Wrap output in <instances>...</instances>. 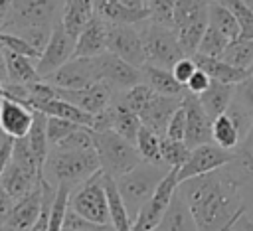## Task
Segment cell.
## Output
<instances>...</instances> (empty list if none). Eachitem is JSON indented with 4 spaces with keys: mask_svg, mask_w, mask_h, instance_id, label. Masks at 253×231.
<instances>
[{
    "mask_svg": "<svg viewBox=\"0 0 253 231\" xmlns=\"http://www.w3.org/2000/svg\"><path fill=\"white\" fill-rule=\"evenodd\" d=\"M227 168V166H225ZM200 231H221L245 215L241 188L229 170H213L180 182Z\"/></svg>",
    "mask_w": 253,
    "mask_h": 231,
    "instance_id": "1",
    "label": "cell"
},
{
    "mask_svg": "<svg viewBox=\"0 0 253 231\" xmlns=\"http://www.w3.org/2000/svg\"><path fill=\"white\" fill-rule=\"evenodd\" d=\"M101 170V162L97 156V150H67L53 146L47 152L45 164H43V180L51 186L67 184L71 188H77L87 178H91L95 172Z\"/></svg>",
    "mask_w": 253,
    "mask_h": 231,
    "instance_id": "2",
    "label": "cell"
},
{
    "mask_svg": "<svg viewBox=\"0 0 253 231\" xmlns=\"http://www.w3.org/2000/svg\"><path fill=\"white\" fill-rule=\"evenodd\" d=\"M168 170L170 168H166L162 164H152V162L142 160L136 168H132L130 172L117 178V186H119L121 195L126 203V209L132 217V223H134L136 213L152 197V193L156 192L158 184L164 180Z\"/></svg>",
    "mask_w": 253,
    "mask_h": 231,
    "instance_id": "3",
    "label": "cell"
},
{
    "mask_svg": "<svg viewBox=\"0 0 253 231\" xmlns=\"http://www.w3.org/2000/svg\"><path fill=\"white\" fill-rule=\"evenodd\" d=\"M95 150L101 162V170L115 180L142 162L136 144L128 142L115 130H95Z\"/></svg>",
    "mask_w": 253,
    "mask_h": 231,
    "instance_id": "4",
    "label": "cell"
},
{
    "mask_svg": "<svg viewBox=\"0 0 253 231\" xmlns=\"http://www.w3.org/2000/svg\"><path fill=\"white\" fill-rule=\"evenodd\" d=\"M138 28H140L148 65L172 69V65L176 61L186 57L172 26H162V24H156L152 20H146V22L138 24Z\"/></svg>",
    "mask_w": 253,
    "mask_h": 231,
    "instance_id": "5",
    "label": "cell"
},
{
    "mask_svg": "<svg viewBox=\"0 0 253 231\" xmlns=\"http://www.w3.org/2000/svg\"><path fill=\"white\" fill-rule=\"evenodd\" d=\"M69 207L77 211L81 217L95 221V223H111L109 205H107V192H105V172L99 170L83 184L69 197Z\"/></svg>",
    "mask_w": 253,
    "mask_h": 231,
    "instance_id": "6",
    "label": "cell"
},
{
    "mask_svg": "<svg viewBox=\"0 0 253 231\" xmlns=\"http://www.w3.org/2000/svg\"><path fill=\"white\" fill-rule=\"evenodd\" d=\"M63 0H14L4 32H20L30 26H55Z\"/></svg>",
    "mask_w": 253,
    "mask_h": 231,
    "instance_id": "7",
    "label": "cell"
},
{
    "mask_svg": "<svg viewBox=\"0 0 253 231\" xmlns=\"http://www.w3.org/2000/svg\"><path fill=\"white\" fill-rule=\"evenodd\" d=\"M178 186H180L178 168H170L168 174L164 176V180L158 184V188L152 193V197L136 213L134 223H132V231H154L160 225V221H162V217H164V213H166V209H168Z\"/></svg>",
    "mask_w": 253,
    "mask_h": 231,
    "instance_id": "8",
    "label": "cell"
},
{
    "mask_svg": "<svg viewBox=\"0 0 253 231\" xmlns=\"http://www.w3.org/2000/svg\"><path fill=\"white\" fill-rule=\"evenodd\" d=\"M231 160H233L231 150H225L217 146L215 142L200 144L190 150L188 160L178 168V182H184V180H190V178H196V176H202L213 170H221Z\"/></svg>",
    "mask_w": 253,
    "mask_h": 231,
    "instance_id": "9",
    "label": "cell"
},
{
    "mask_svg": "<svg viewBox=\"0 0 253 231\" xmlns=\"http://www.w3.org/2000/svg\"><path fill=\"white\" fill-rule=\"evenodd\" d=\"M107 51L119 55L126 63L134 67H144L146 65V53H144V43L140 36V28L130 26V24H109V41H107Z\"/></svg>",
    "mask_w": 253,
    "mask_h": 231,
    "instance_id": "10",
    "label": "cell"
},
{
    "mask_svg": "<svg viewBox=\"0 0 253 231\" xmlns=\"http://www.w3.org/2000/svg\"><path fill=\"white\" fill-rule=\"evenodd\" d=\"M43 79L57 89H85L99 81L95 57H71Z\"/></svg>",
    "mask_w": 253,
    "mask_h": 231,
    "instance_id": "11",
    "label": "cell"
},
{
    "mask_svg": "<svg viewBox=\"0 0 253 231\" xmlns=\"http://www.w3.org/2000/svg\"><path fill=\"white\" fill-rule=\"evenodd\" d=\"M95 67H97L99 81L109 83L113 89L125 91L136 83H142V69L126 63L125 59H121L119 55H115L111 51L97 55Z\"/></svg>",
    "mask_w": 253,
    "mask_h": 231,
    "instance_id": "12",
    "label": "cell"
},
{
    "mask_svg": "<svg viewBox=\"0 0 253 231\" xmlns=\"http://www.w3.org/2000/svg\"><path fill=\"white\" fill-rule=\"evenodd\" d=\"M73 51H75V38H71L65 32V28L61 26V20H57L55 26H53V32H51V38H49L47 45L43 47L42 55L36 59L38 73L42 77H47L57 67L67 63L73 57Z\"/></svg>",
    "mask_w": 253,
    "mask_h": 231,
    "instance_id": "13",
    "label": "cell"
},
{
    "mask_svg": "<svg viewBox=\"0 0 253 231\" xmlns=\"http://www.w3.org/2000/svg\"><path fill=\"white\" fill-rule=\"evenodd\" d=\"M182 105L186 109V136L184 142L192 150L200 144L211 142V116L204 111L198 95L186 93L182 99Z\"/></svg>",
    "mask_w": 253,
    "mask_h": 231,
    "instance_id": "14",
    "label": "cell"
},
{
    "mask_svg": "<svg viewBox=\"0 0 253 231\" xmlns=\"http://www.w3.org/2000/svg\"><path fill=\"white\" fill-rule=\"evenodd\" d=\"M113 91L115 89L105 81H97L85 89H57L55 87L57 97L73 103L75 107H79L91 115L105 111L113 103Z\"/></svg>",
    "mask_w": 253,
    "mask_h": 231,
    "instance_id": "15",
    "label": "cell"
},
{
    "mask_svg": "<svg viewBox=\"0 0 253 231\" xmlns=\"http://www.w3.org/2000/svg\"><path fill=\"white\" fill-rule=\"evenodd\" d=\"M36 118V111L30 109L24 103H18L14 99L2 97L0 103V128L12 138H24L28 136L32 124Z\"/></svg>",
    "mask_w": 253,
    "mask_h": 231,
    "instance_id": "16",
    "label": "cell"
},
{
    "mask_svg": "<svg viewBox=\"0 0 253 231\" xmlns=\"http://www.w3.org/2000/svg\"><path fill=\"white\" fill-rule=\"evenodd\" d=\"M182 99L184 97H170V95L152 93V97L148 99V103L144 105V109L138 115L140 120H142V124L148 126V128H152L160 136H164L172 115L182 105Z\"/></svg>",
    "mask_w": 253,
    "mask_h": 231,
    "instance_id": "17",
    "label": "cell"
},
{
    "mask_svg": "<svg viewBox=\"0 0 253 231\" xmlns=\"http://www.w3.org/2000/svg\"><path fill=\"white\" fill-rule=\"evenodd\" d=\"M42 201H43V186L40 184L30 193L16 199V203L10 211V215L6 217L4 225L12 231H30L32 225L36 223L40 211H42Z\"/></svg>",
    "mask_w": 253,
    "mask_h": 231,
    "instance_id": "18",
    "label": "cell"
},
{
    "mask_svg": "<svg viewBox=\"0 0 253 231\" xmlns=\"http://www.w3.org/2000/svg\"><path fill=\"white\" fill-rule=\"evenodd\" d=\"M107 41H109V24L103 18L95 16L87 24V28L77 36L73 57H97L107 51Z\"/></svg>",
    "mask_w": 253,
    "mask_h": 231,
    "instance_id": "19",
    "label": "cell"
},
{
    "mask_svg": "<svg viewBox=\"0 0 253 231\" xmlns=\"http://www.w3.org/2000/svg\"><path fill=\"white\" fill-rule=\"evenodd\" d=\"M42 180H43V178H42L40 174H36V172H32V170L24 168L22 164H18V162H14V160L10 158L6 170H4V174H2V178H0V186H2L14 199H20V197H24L26 193H30L34 188H38V186L42 184Z\"/></svg>",
    "mask_w": 253,
    "mask_h": 231,
    "instance_id": "20",
    "label": "cell"
},
{
    "mask_svg": "<svg viewBox=\"0 0 253 231\" xmlns=\"http://www.w3.org/2000/svg\"><path fill=\"white\" fill-rule=\"evenodd\" d=\"M95 12L99 18H103L111 26H117V24L136 26L150 20V14L146 8H132L119 0H95Z\"/></svg>",
    "mask_w": 253,
    "mask_h": 231,
    "instance_id": "21",
    "label": "cell"
},
{
    "mask_svg": "<svg viewBox=\"0 0 253 231\" xmlns=\"http://www.w3.org/2000/svg\"><path fill=\"white\" fill-rule=\"evenodd\" d=\"M95 16V0H63L59 20L65 32L77 39V36L87 28V24Z\"/></svg>",
    "mask_w": 253,
    "mask_h": 231,
    "instance_id": "22",
    "label": "cell"
},
{
    "mask_svg": "<svg viewBox=\"0 0 253 231\" xmlns=\"http://www.w3.org/2000/svg\"><path fill=\"white\" fill-rule=\"evenodd\" d=\"M156 229L158 231H200L198 223L194 219V213H192L184 193L180 192V188L176 190V193Z\"/></svg>",
    "mask_w": 253,
    "mask_h": 231,
    "instance_id": "23",
    "label": "cell"
},
{
    "mask_svg": "<svg viewBox=\"0 0 253 231\" xmlns=\"http://www.w3.org/2000/svg\"><path fill=\"white\" fill-rule=\"evenodd\" d=\"M227 170L237 180L241 192L243 188H253V126L233 150V160L227 164Z\"/></svg>",
    "mask_w": 253,
    "mask_h": 231,
    "instance_id": "24",
    "label": "cell"
},
{
    "mask_svg": "<svg viewBox=\"0 0 253 231\" xmlns=\"http://www.w3.org/2000/svg\"><path fill=\"white\" fill-rule=\"evenodd\" d=\"M192 59L196 61V65L200 69H204L211 79L215 81H221V83H231V85H237L241 83L249 71L245 69H239L227 61H223L221 57H208V55H200V53H194Z\"/></svg>",
    "mask_w": 253,
    "mask_h": 231,
    "instance_id": "25",
    "label": "cell"
},
{
    "mask_svg": "<svg viewBox=\"0 0 253 231\" xmlns=\"http://www.w3.org/2000/svg\"><path fill=\"white\" fill-rule=\"evenodd\" d=\"M233 97H235V85L221 83V81H215V79H211V85L202 95H198L204 111L211 116V120L227 111Z\"/></svg>",
    "mask_w": 253,
    "mask_h": 231,
    "instance_id": "26",
    "label": "cell"
},
{
    "mask_svg": "<svg viewBox=\"0 0 253 231\" xmlns=\"http://www.w3.org/2000/svg\"><path fill=\"white\" fill-rule=\"evenodd\" d=\"M105 192H107V205H109V217L115 231H132V217L126 209V203L121 195V190L117 186V180L105 174Z\"/></svg>",
    "mask_w": 253,
    "mask_h": 231,
    "instance_id": "27",
    "label": "cell"
},
{
    "mask_svg": "<svg viewBox=\"0 0 253 231\" xmlns=\"http://www.w3.org/2000/svg\"><path fill=\"white\" fill-rule=\"evenodd\" d=\"M142 81L146 85H150V89L154 93L160 95H170V97H184L188 91L186 87L172 75L170 69L164 67H156V65H144L142 67Z\"/></svg>",
    "mask_w": 253,
    "mask_h": 231,
    "instance_id": "28",
    "label": "cell"
},
{
    "mask_svg": "<svg viewBox=\"0 0 253 231\" xmlns=\"http://www.w3.org/2000/svg\"><path fill=\"white\" fill-rule=\"evenodd\" d=\"M4 55H6V69H8V81L6 83L28 85V83H34V81L43 79L38 73L36 59L28 57V55L14 53L10 49H4Z\"/></svg>",
    "mask_w": 253,
    "mask_h": 231,
    "instance_id": "29",
    "label": "cell"
},
{
    "mask_svg": "<svg viewBox=\"0 0 253 231\" xmlns=\"http://www.w3.org/2000/svg\"><path fill=\"white\" fill-rule=\"evenodd\" d=\"M34 111H42V113H45L47 116H61V118L73 120V122L83 124V126H89V128L93 126V115H91V113H87V111L75 107L73 103H69V101L57 97V93H55L53 99H47V101L40 103Z\"/></svg>",
    "mask_w": 253,
    "mask_h": 231,
    "instance_id": "30",
    "label": "cell"
},
{
    "mask_svg": "<svg viewBox=\"0 0 253 231\" xmlns=\"http://www.w3.org/2000/svg\"><path fill=\"white\" fill-rule=\"evenodd\" d=\"M111 113H113V122H111V130H115L117 134H121L123 138H126L128 142H136V136H138V130L142 126V120L140 116L126 109L123 103L115 101L111 103Z\"/></svg>",
    "mask_w": 253,
    "mask_h": 231,
    "instance_id": "31",
    "label": "cell"
},
{
    "mask_svg": "<svg viewBox=\"0 0 253 231\" xmlns=\"http://www.w3.org/2000/svg\"><path fill=\"white\" fill-rule=\"evenodd\" d=\"M208 26L215 28L217 32H221L229 41L237 39L241 36V28H239L235 16L223 4H219L215 0H211L210 8H208Z\"/></svg>",
    "mask_w": 253,
    "mask_h": 231,
    "instance_id": "32",
    "label": "cell"
},
{
    "mask_svg": "<svg viewBox=\"0 0 253 231\" xmlns=\"http://www.w3.org/2000/svg\"><path fill=\"white\" fill-rule=\"evenodd\" d=\"M211 142H215L217 146H221L225 150H231V152L239 146L241 136H239L235 124L231 122V118L227 116V113L213 118V122H211Z\"/></svg>",
    "mask_w": 253,
    "mask_h": 231,
    "instance_id": "33",
    "label": "cell"
},
{
    "mask_svg": "<svg viewBox=\"0 0 253 231\" xmlns=\"http://www.w3.org/2000/svg\"><path fill=\"white\" fill-rule=\"evenodd\" d=\"M221 59L239 67V69H245L249 71L251 63H253V39L249 38H237V39H231L225 47V51L221 53Z\"/></svg>",
    "mask_w": 253,
    "mask_h": 231,
    "instance_id": "34",
    "label": "cell"
},
{
    "mask_svg": "<svg viewBox=\"0 0 253 231\" xmlns=\"http://www.w3.org/2000/svg\"><path fill=\"white\" fill-rule=\"evenodd\" d=\"M160 142H162V136L158 132H154L152 128L148 126H140L138 130V136H136V148H138V154L144 162H152V164H162V158H160ZM164 166V164H162Z\"/></svg>",
    "mask_w": 253,
    "mask_h": 231,
    "instance_id": "35",
    "label": "cell"
},
{
    "mask_svg": "<svg viewBox=\"0 0 253 231\" xmlns=\"http://www.w3.org/2000/svg\"><path fill=\"white\" fill-rule=\"evenodd\" d=\"M190 156V148L184 140H174L168 136H162L160 142V158L166 168H180Z\"/></svg>",
    "mask_w": 253,
    "mask_h": 231,
    "instance_id": "36",
    "label": "cell"
},
{
    "mask_svg": "<svg viewBox=\"0 0 253 231\" xmlns=\"http://www.w3.org/2000/svg\"><path fill=\"white\" fill-rule=\"evenodd\" d=\"M227 43H229V39L221 32H217L211 26H208L204 36H202V39H200V43H198V51L196 53L208 55V57H221V53L225 51Z\"/></svg>",
    "mask_w": 253,
    "mask_h": 231,
    "instance_id": "37",
    "label": "cell"
},
{
    "mask_svg": "<svg viewBox=\"0 0 253 231\" xmlns=\"http://www.w3.org/2000/svg\"><path fill=\"white\" fill-rule=\"evenodd\" d=\"M215 2L223 4L235 16V20L241 28V38L253 39V10L245 4V0H215Z\"/></svg>",
    "mask_w": 253,
    "mask_h": 231,
    "instance_id": "38",
    "label": "cell"
},
{
    "mask_svg": "<svg viewBox=\"0 0 253 231\" xmlns=\"http://www.w3.org/2000/svg\"><path fill=\"white\" fill-rule=\"evenodd\" d=\"M152 93H154V91L150 89V85H146V83L142 81V83H136V85L125 89L123 95H121V99H117V101L123 103L126 109L134 111L136 115H140V111L144 109V105L148 103V99L152 97Z\"/></svg>",
    "mask_w": 253,
    "mask_h": 231,
    "instance_id": "39",
    "label": "cell"
},
{
    "mask_svg": "<svg viewBox=\"0 0 253 231\" xmlns=\"http://www.w3.org/2000/svg\"><path fill=\"white\" fill-rule=\"evenodd\" d=\"M61 231H115L111 223H95L85 217H81L77 211L67 207L65 219H63V229Z\"/></svg>",
    "mask_w": 253,
    "mask_h": 231,
    "instance_id": "40",
    "label": "cell"
},
{
    "mask_svg": "<svg viewBox=\"0 0 253 231\" xmlns=\"http://www.w3.org/2000/svg\"><path fill=\"white\" fill-rule=\"evenodd\" d=\"M83 124H77L73 120L61 118V116H47V124H45V132H47V140L51 146H55L57 142H61L67 134H71L75 128H79Z\"/></svg>",
    "mask_w": 253,
    "mask_h": 231,
    "instance_id": "41",
    "label": "cell"
},
{
    "mask_svg": "<svg viewBox=\"0 0 253 231\" xmlns=\"http://www.w3.org/2000/svg\"><path fill=\"white\" fill-rule=\"evenodd\" d=\"M51 32H53V26H30V28H24L20 32H16L18 36H22L40 55L43 51V47L47 45L49 38H51ZM12 34V32H10Z\"/></svg>",
    "mask_w": 253,
    "mask_h": 231,
    "instance_id": "42",
    "label": "cell"
},
{
    "mask_svg": "<svg viewBox=\"0 0 253 231\" xmlns=\"http://www.w3.org/2000/svg\"><path fill=\"white\" fill-rule=\"evenodd\" d=\"M150 20L174 28V0H146Z\"/></svg>",
    "mask_w": 253,
    "mask_h": 231,
    "instance_id": "43",
    "label": "cell"
},
{
    "mask_svg": "<svg viewBox=\"0 0 253 231\" xmlns=\"http://www.w3.org/2000/svg\"><path fill=\"white\" fill-rule=\"evenodd\" d=\"M0 43L4 49H10L14 53H20V55H28L32 59H38L40 53L18 34H10V32H0Z\"/></svg>",
    "mask_w": 253,
    "mask_h": 231,
    "instance_id": "44",
    "label": "cell"
},
{
    "mask_svg": "<svg viewBox=\"0 0 253 231\" xmlns=\"http://www.w3.org/2000/svg\"><path fill=\"white\" fill-rule=\"evenodd\" d=\"M211 0H174V24L208 10Z\"/></svg>",
    "mask_w": 253,
    "mask_h": 231,
    "instance_id": "45",
    "label": "cell"
},
{
    "mask_svg": "<svg viewBox=\"0 0 253 231\" xmlns=\"http://www.w3.org/2000/svg\"><path fill=\"white\" fill-rule=\"evenodd\" d=\"M164 136L174 138V140H184V136H186V109H184V105H180L176 109V113L172 115Z\"/></svg>",
    "mask_w": 253,
    "mask_h": 231,
    "instance_id": "46",
    "label": "cell"
},
{
    "mask_svg": "<svg viewBox=\"0 0 253 231\" xmlns=\"http://www.w3.org/2000/svg\"><path fill=\"white\" fill-rule=\"evenodd\" d=\"M235 101H239L253 115V73H249L241 83L235 85Z\"/></svg>",
    "mask_w": 253,
    "mask_h": 231,
    "instance_id": "47",
    "label": "cell"
},
{
    "mask_svg": "<svg viewBox=\"0 0 253 231\" xmlns=\"http://www.w3.org/2000/svg\"><path fill=\"white\" fill-rule=\"evenodd\" d=\"M170 71H172V75H174V77H176V79L186 87V83L190 81V77L198 71V65H196V61H194L192 57H188V55H186V57H182L180 61H176V63L172 65V69H170Z\"/></svg>",
    "mask_w": 253,
    "mask_h": 231,
    "instance_id": "48",
    "label": "cell"
},
{
    "mask_svg": "<svg viewBox=\"0 0 253 231\" xmlns=\"http://www.w3.org/2000/svg\"><path fill=\"white\" fill-rule=\"evenodd\" d=\"M210 85H211V77H210L204 69L198 67V71H196V73L190 77V81L186 83V91L192 93V95H202Z\"/></svg>",
    "mask_w": 253,
    "mask_h": 231,
    "instance_id": "49",
    "label": "cell"
},
{
    "mask_svg": "<svg viewBox=\"0 0 253 231\" xmlns=\"http://www.w3.org/2000/svg\"><path fill=\"white\" fill-rule=\"evenodd\" d=\"M14 203H16V199L0 186V225H4V221H6V217L10 215Z\"/></svg>",
    "mask_w": 253,
    "mask_h": 231,
    "instance_id": "50",
    "label": "cell"
},
{
    "mask_svg": "<svg viewBox=\"0 0 253 231\" xmlns=\"http://www.w3.org/2000/svg\"><path fill=\"white\" fill-rule=\"evenodd\" d=\"M12 142H14V140H10L8 144H4V146L0 148V178H2L6 166H8L10 158H12Z\"/></svg>",
    "mask_w": 253,
    "mask_h": 231,
    "instance_id": "51",
    "label": "cell"
},
{
    "mask_svg": "<svg viewBox=\"0 0 253 231\" xmlns=\"http://www.w3.org/2000/svg\"><path fill=\"white\" fill-rule=\"evenodd\" d=\"M12 2L14 0H0V32H4V28H6L10 10H12Z\"/></svg>",
    "mask_w": 253,
    "mask_h": 231,
    "instance_id": "52",
    "label": "cell"
},
{
    "mask_svg": "<svg viewBox=\"0 0 253 231\" xmlns=\"http://www.w3.org/2000/svg\"><path fill=\"white\" fill-rule=\"evenodd\" d=\"M8 81V69H6V55H4V47L0 43V83L4 85Z\"/></svg>",
    "mask_w": 253,
    "mask_h": 231,
    "instance_id": "53",
    "label": "cell"
},
{
    "mask_svg": "<svg viewBox=\"0 0 253 231\" xmlns=\"http://www.w3.org/2000/svg\"><path fill=\"white\" fill-rule=\"evenodd\" d=\"M237 227H239L241 231H253V219H249V217L241 215V219L237 221Z\"/></svg>",
    "mask_w": 253,
    "mask_h": 231,
    "instance_id": "54",
    "label": "cell"
},
{
    "mask_svg": "<svg viewBox=\"0 0 253 231\" xmlns=\"http://www.w3.org/2000/svg\"><path fill=\"white\" fill-rule=\"evenodd\" d=\"M119 2H123L126 6H132V8H146V0H119Z\"/></svg>",
    "mask_w": 253,
    "mask_h": 231,
    "instance_id": "55",
    "label": "cell"
},
{
    "mask_svg": "<svg viewBox=\"0 0 253 231\" xmlns=\"http://www.w3.org/2000/svg\"><path fill=\"white\" fill-rule=\"evenodd\" d=\"M245 4H247V6L251 8V10H253V0H245Z\"/></svg>",
    "mask_w": 253,
    "mask_h": 231,
    "instance_id": "56",
    "label": "cell"
},
{
    "mask_svg": "<svg viewBox=\"0 0 253 231\" xmlns=\"http://www.w3.org/2000/svg\"><path fill=\"white\" fill-rule=\"evenodd\" d=\"M0 231H12V229H8L6 225H0Z\"/></svg>",
    "mask_w": 253,
    "mask_h": 231,
    "instance_id": "57",
    "label": "cell"
},
{
    "mask_svg": "<svg viewBox=\"0 0 253 231\" xmlns=\"http://www.w3.org/2000/svg\"><path fill=\"white\" fill-rule=\"evenodd\" d=\"M249 73H253V63H251V67H249Z\"/></svg>",
    "mask_w": 253,
    "mask_h": 231,
    "instance_id": "58",
    "label": "cell"
},
{
    "mask_svg": "<svg viewBox=\"0 0 253 231\" xmlns=\"http://www.w3.org/2000/svg\"><path fill=\"white\" fill-rule=\"evenodd\" d=\"M0 93H2V83H0Z\"/></svg>",
    "mask_w": 253,
    "mask_h": 231,
    "instance_id": "59",
    "label": "cell"
},
{
    "mask_svg": "<svg viewBox=\"0 0 253 231\" xmlns=\"http://www.w3.org/2000/svg\"><path fill=\"white\" fill-rule=\"evenodd\" d=\"M154 231H158V229H154Z\"/></svg>",
    "mask_w": 253,
    "mask_h": 231,
    "instance_id": "60",
    "label": "cell"
}]
</instances>
